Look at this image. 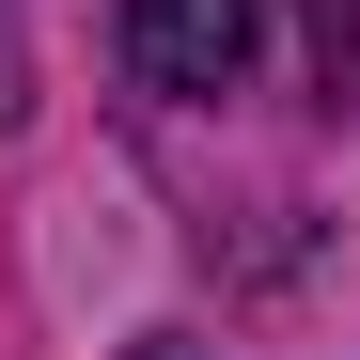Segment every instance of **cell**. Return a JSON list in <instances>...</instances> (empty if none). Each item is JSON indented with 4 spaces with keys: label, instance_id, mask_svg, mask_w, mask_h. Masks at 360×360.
<instances>
[{
    "label": "cell",
    "instance_id": "6da1fadb",
    "mask_svg": "<svg viewBox=\"0 0 360 360\" xmlns=\"http://www.w3.org/2000/svg\"><path fill=\"white\" fill-rule=\"evenodd\" d=\"M266 47V0H126V63L157 94H235Z\"/></svg>",
    "mask_w": 360,
    "mask_h": 360
}]
</instances>
